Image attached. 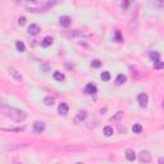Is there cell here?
I'll return each mask as SVG.
<instances>
[{
  "mask_svg": "<svg viewBox=\"0 0 164 164\" xmlns=\"http://www.w3.org/2000/svg\"><path fill=\"white\" fill-rule=\"evenodd\" d=\"M53 76H54V80H56V81H63L64 80V75H63V73H60V72H54V75H53Z\"/></svg>",
  "mask_w": 164,
  "mask_h": 164,
  "instance_id": "20",
  "label": "cell"
},
{
  "mask_svg": "<svg viewBox=\"0 0 164 164\" xmlns=\"http://www.w3.org/2000/svg\"><path fill=\"white\" fill-rule=\"evenodd\" d=\"M132 131H133V133H141V131H142V126H141V124H138V123H136V124H133Z\"/></svg>",
  "mask_w": 164,
  "mask_h": 164,
  "instance_id": "19",
  "label": "cell"
},
{
  "mask_svg": "<svg viewBox=\"0 0 164 164\" xmlns=\"http://www.w3.org/2000/svg\"><path fill=\"white\" fill-rule=\"evenodd\" d=\"M86 117H87V112H86V110H81V112H78V114L75 117V123L78 124V123H81L82 121L86 119Z\"/></svg>",
  "mask_w": 164,
  "mask_h": 164,
  "instance_id": "4",
  "label": "cell"
},
{
  "mask_svg": "<svg viewBox=\"0 0 164 164\" xmlns=\"http://www.w3.org/2000/svg\"><path fill=\"white\" fill-rule=\"evenodd\" d=\"M64 35L68 36V37H76V36H81L82 32L78 31V30H75V31H72V32H65Z\"/></svg>",
  "mask_w": 164,
  "mask_h": 164,
  "instance_id": "16",
  "label": "cell"
},
{
  "mask_svg": "<svg viewBox=\"0 0 164 164\" xmlns=\"http://www.w3.org/2000/svg\"><path fill=\"white\" fill-rule=\"evenodd\" d=\"M3 131H14V132H20L23 131V128H1Z\"/></svg>",
  "mask_w": 164,
  "mask_h": 164,
  "instance_id": "25",
  "label": "cell"
},
{
  "mask_svg": "<svg viewBox=\"0 0 164 164\" xmlns=\"http://www.w3.org/2000/svg\"><path fill=\"white\" fill-rule=\"evenodd\" d=\"M116 37L118 41H122V37H121V32L119 31H116Z\"/></svg>",
  "mask_w": 164,
  "mask_h": 164,
  "instance_id": "27",
  "label": "cell"
},
{
  "mask_svg": "<svg viewBox=\"0 0 164 164\" xmlns=\"http://www.w3.org/2000/svg\"><path fill=\"white\" fill-rule=\"evenodd\" d=\"M18 23H19V24H24V23H26V18H24V17H19Z\"/></svg>",
  "mask_w": 164,
  "mask_h": 164,
  "instance_id": "26",
  "label": "cell"
},
{
  "mask_svg": "<svg viewBox=\"0 0 164 164\" xmlns=\"http://www.w3.org/2000/svg\"><path fill=\"white\" fill-rule=\"evenodd\" d=\"M44 104L48 105V106H51L53 104H54V99H53L51 96H46V97L44 99Z\"/></svg>",
  "mask_w": 164,
  "mask_h": 164,
  "instance_id": "18",
  "label": "cell"
},
{
  "mask_svg": "<svg viewBox=\"0 0 164 164\" xmlns=\"http://www.w3.org/2000/svg\"><path fill=\"white\" fill-rule=\"evenodd\" d=\"M9 75L13 77L15 81H22V75H20V73L15 68H12V67L9 68Z\"/></svg>",
  "mask_w": 164,
  "mask_h": 164,
  "instance_id": "6",
  "label": "cell"
},
{
  "mask_svg": "<svg viewBox=\"0 0 164 164\" xmlns=\"http://www.w3.org/2000/svg\"><path fill=\"white\" fill-rule=\"evenodd\" d=\"M126 76L124 75H118V77L116 78V85H118V86H121V85H123L126 82Z\"/></svg>",
  "mask_w": 164,
  "mask_h": 164,
  "instance_id": "14",
  "label": "cell"
},
{
  "mask_svg": "<svg viewBox=\"0 0 164 164\" xmlns=\"http://www.w3.org/2000/svg\"><path fill=\"white\" fill-rule=\"evenodd\" d=\"M0 112H1L4 116H7L8 118L13 119L15 122H23L27 118V113L23 112L20 109H17L14 106H9V105H0Z\"/></svg>",
  "mask_w": 164,
  "mask_h": 164,
  "instance_id": "1",
  "label": "cell"
},
{
  "mask_svg": "<svg viewBox=\"0 0 164 164\" xmlns=\"http://www.w3.org/2000/svg\"><path fill=\"white\" fill-rule=\"evenodd\" d=\"M71 18L68 17V15H63V17H60L59 19V23H60V26H63V27H68L69 24H71Z\"/></svg>",
  "mask_w": 164,
  "mask_h": 164,
  "instance_id": "9",
  "label": "cell"
},
{
  "mask_svg": "<svg viewBox=\"0 0 164 164\" xmlns=\"http://www.w3.org/2000/svg\"><path fill=\"white\" fill-rule=\"evenodd\" d=\"M122 116H123V113H122V112H118V113L116 114V116L110 118V122H117V121H119L121 118H122Z\"/></svg>",
  "mask_w": 164,
  "mask_h": 164,
  "instance_id": "23",
  "label": "cell"
},
{
  "mask_svg": "<svg viewBox=\"0 0 164 164\" xmlns=\"http://www.w3.org/2000/svg\"><path fill=\"white\" fill-rule=\"evenodd\" d=\"M18 3H20V1H32V3H39L40 0H17Z\"/></svg>",
  "mask_w": 164,
  "mask_h": 164,
  "instance_id": "29",
  "label": "cell"
},
{
  "mask_svg": "<svg viewBox=\"0 0 164 164\" xmlns=\"http://www.w3.org/2000/svg\"><path fill=\"white\" fill-rule=\"evenodd\" d=\"M68 105L65 104V102H60L59 104V106H58V112H59V114H63V116H67L68 114Z\"/></svg>",
  "mask_w": 164,
  "mask_h": 164,
  "instance_id": "8",
  "label": "cell"
},
{
  "mask_svg": "<svg viewBox=\"0 0 164 164\" xmlns=\"http://www.w3.org/2000/svg\"><path fill=\"white\" fill-rule=\"evenodd\" d=\"M137 101H138V105L141 106V108H146L147 106V101H149V97H147L146 94H140V95L137 96Z\"/></svg>",
  "mask_w": 164,
  "mask_h": 164,
  "instance_id": "3",
  "label": "cell"
},
{
  "mask_svg": "<svg viewBox=\"0 0 164 164\" xmlns=\"http://www.w3.org/2000/svg\"><path fill=\"white\" fill-rule=\"evenodd\" d=\"M114 133V131H113V128L110 126H106V127H104V135L106 137H110Z\"/></svg>",
  "mask_w": 164,
  "mask_h": 164,
  "instance_id": "17",
  "label": "cell"
},
{
  "mask_svg": "<svg viewBox=\"0 0 164 164\" xmlns=\"http://www.w3.org/2000/svg\"><path fill=\"white\" fill-rule=\"evenodd\" d=\"M150 59L154 62V64H157L160 62V54L158 51H150Z\"/></svg>",
  "mask_w": 164,
  "mask_h": 164,
  "instance_id": "11",
  "label": "cell"
},
{
  "mask_svg": "<svg viewBox=\"0 0 164 164\" xmlns=\"http://www.w3.org/2000/svg\"><path fill=\"white\" fill-rule=\"evenodd\" d=\"M151 5L158 8V9H160V8L163 7V1L162 0H153V1H151Z\"/></svg>",
  "mask_w": 164,
  "mask_h": 164,
  "instance_id": "21",
  "label": "cell"
},
{
  "mask_svg": "<svg viewBox=\"0 0 164 164\" xmlns=\"http://www.w3.org/2000/svg\"><path fill=\"white\" fill-rule=\"evenodd\" d=\"M85 92L89 94V95H94V94L97 92V89H96L95 85L89 83V85H86V87H85Z\"/></svg>",
  "mask_w": 164,
  "mask_h": 164,
  "instance_id": "7",
  "label": "cell"
},
{
  "mask_svg": "<svg viewBox=\"0 0 164 164\" xmlns=\"http://www.w3.org/2000/svg\"><path fill=\"white\" fill-rule=\"evenodd\" d=\"M101 60H99V59H94L92 62H91V67H94V68H99V67H101Z\"/></svg>",
  "mask_w": 164,
  "mask_h": 164,
  "instance_id": "22",
  "label": "cell"
},
{
  "mask_svg": "<svg viewBox=\"0 0 164 164\" xmlns=\"http://www.w3.org/2000/svg\"><path fill=\"white\" fill-rule=\"evenodd\" d=\"M101 80L102 81H109L110 80V73L109 72H102L101 73Z\"/></svg>",
  "mask_w": 164,
  "mask_h": 164,
  "instance_id": "24",
  "label": "cell"
},
{
  "mask_svg": "<svg viewBox=\"0 0 164 164\" xmlns=\"http://www.w3.org/2000/svg\"><path fill=\"white\" fill-rule=\"evenodd\" d=\"M138 159H140V162H142V163H149V162H151V154L147 150H142L140 155H138Z\"/></svg>",
  "mask_w": 164,
  "mask_h": 164,
  "instance_id": "2",
  "label": "cell"
},
{
  "mask_svg": "<svg viewBox=\"0 0 164 164\" xmlns=\"http://www.w3.org/2000/svg\"><path fill=\"white\" fill-rule=\"evenodd\" d=\"M154 67L157 68V69H160V68H163V63H162V62H159V63H157Z\"/></svg>",
  "mask_w": 164,
  "mask_h": 164,
  "instance_id": "28",
  "label": "cell"
},
{
  "mask_svg": "<svg viewBox=\"0 0 164 164\" xmlns=\"http://www.w3.org/2000/svg\"><path fill=\"white\" fill-rule=\"evenodd\" d=\"M15 46H17V50L20 53L26 51V45L23 44V41H17V42H15Z\"/></svg>",
  "mask_w": 164,
  "mask_h": 164,
  "instance_id": "15",
  "label": "cell"
},
{
  "mask_svg": "<svg viewBox=\"0 0 164 164\" xmlns=\"http://www.w3.org/2000/svg\"><path fill=\"white\" fill-rule=\"evenodd\" d=\"M53 37H50V36H46V37H44V40L41 41V45H42L44 48H48V46H50V45L53 44Z\"/></svg>",
  "mask_w": 164,
  "mask_h": 164,
  "instance_id": "13",
  "label": "cell"
},
{
  "mask_svg": "<svg viewBox=\"0 0 164 164\" xmlns=\"http://www.w3.org/2000/svg\"><path fill=\"white\" fill-rule=\"evenodd\" d=\"M44 130H45V123H44V122L36 121V122L34 123V131H35L36 133H41Z\"/></svg>",
  "mask_w": 164,
  "mask_h": 164,
  "instance_id": "5",
  "label": "cell"
},
{
  "mask_svg": "<svg viewBox=\"0 0 164 164\" xmlns=\"http://www.w3.org/2000/svg\"><path fill=\"white\" fill-rule=\"evenodd\" d=\"M126 158L128 162H133L135 159H136V154H135V151L132 149H127L126 150Z\"/></svg>",
  "mask_w": 164,
  "mask_h": 164,
  "instance_id": "10",
  "label": "cell"
},
{
  "mask_svg": "<svg viewBox=\"0 0 164 164\" xmlns=\"http://www.w3.org/2000/svg\"><path fill=\"white\" fill-rule=\"evenodd\" d=\"M40 32V27L37 26V24H31L30 27H28V34L30 35H37Z\"/></svg>",
  "mask_w": 164,
  "mask_h": 164,
  "instance_id": "12",
  "label": "cell"
}]
</instances>
